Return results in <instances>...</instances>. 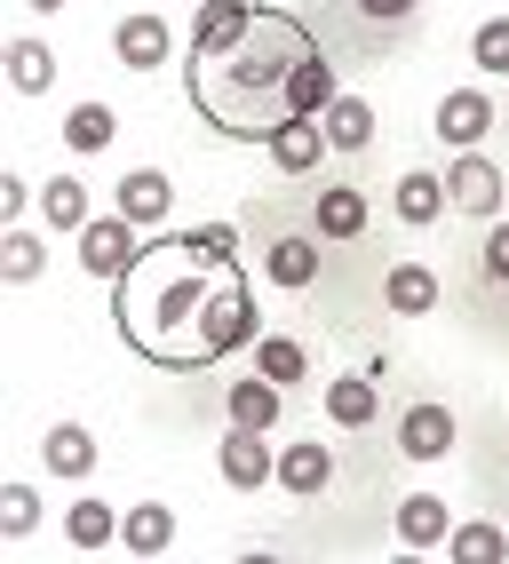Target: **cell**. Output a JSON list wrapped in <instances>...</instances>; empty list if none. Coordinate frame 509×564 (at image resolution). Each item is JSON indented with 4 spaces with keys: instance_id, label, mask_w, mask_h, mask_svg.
<instances>
[{
    "instance_id": "obj_1",
    "label": "cell",
    "mask_w": 509,
    "mask_h": 564,
    "mask_svg": "<svg viewBox=\"0 0 509 564\" xmlns=\"http://www.w3.org/2000/svg\"><path fill=\"white\" fill-rule=\"evenodd\" d=\"M192 111L231 135V143H271L286 120H318L335 104V64H326L318 32L295 9H263V0H207L192 24V64H184Z\"/></svg>"
},
{
    "instance_id": "obj_2",
    "label": "cell",
    "mask_w": 509,
    "mask_h": 564,
    "mask_svg": "<svg viewBox=\"0 0 509 564\" xmlns=\"http://www.w3.org/2000/svg\"><path fill=\"white\" fill-rule=\"evenodd\" d=\"M112 326L143 366L207 373L254 343V286L239 254H215L199 231H167L112 279Z\"/></svg>"
},
{
    "instance_id": "obj_3",
    "label": "cell",
    "mask_w": 509,
    "mask_h": 564,
    "mask_svg": "<svg viewBox=\"0 0 509 564\" xmlns=\"http://www.w3.org/2000/svg\"><path fill=\"white\" fill-rule=\"evenodd\" d=\"M446 199H454V215L494 223V215H501V199H509V175H501L494 160H478V152H462V160L446 167Z\"/></svg>"
},
{
    "instance_id": "obj_4",
    "label": "cell",
    "mask_w": 509,
    "mask_h": 564,
    "mask_svg": "<svg viewBox=\"0 0 509 564\" xmlns=\"http://www.w3.org/2000/svg\"><path fill=\"white\" fill-rule=\"evenodd\" d=\"M318 223L311 231H271V215H263V279L271 286H311L318 279Z\"/></svg>"
},
{
    "instance_id": "obj_5",
    "label": "cell",
    "mask_w": 509,
    "mask_h": 564,
    "mask_svg": "<svg viewBox=\"0 0 509 564\" xmlns=\"http://www.w3.org/2000/svg\"><path fill=\"white\" fill-rule=\"evenodd\" d=\"M398 454H407V462H446L454 454V413L438 405V398H414L407 413H398Z\"/></svg>"
},
{
    "instance_id": "obj_6",
    "label": "cell",
    "mask_w": 509,
    "mask_h": 564,
    "mask_svg": "<svg viewBox=\"0 0 509 564\" xmlns=\"http://www.w3.org/2000/svg\"><path fill=\"white\" fill-rule=\"evenodd\" d=\"M136 254H143V239H136V223H128V215H96L88 231H80V262H88L96 279H120Z\"/></svg>"
},
{
    "instance_id": "obj_7",
    "label": "cell",
    "mask_w": 509,
    "mask_h": 564,
    "mask_svg": "<svg viewBox=\"0 0 509 564\" xmlns=\"http://www.w3.org/2000/svg\"><path fill=\"white\" fill-rule=\"evenodd\" d=\"M311 223H318V239H326V247H350V239H367V192H358V183H318V199H311Z\"/></svg>"
},
{
    "instance_id": "obj_8",
    "label": "cell",
    "mask_w": 509,
    "mask_h": 564,
    "mask_svg": "<svg viewBox=\"0 0 509 564\" xmlns=\"http://www.w3.org/2000/svg\"><path fill=\"white\" fill-rule=\"evenodd\" d=\"M494 120L501 111H494L486 88H446L438 96V143H454V152H469L478 135H494Z\"/></svg>"
},
{
    "instance_id": "obj_9",
    "label": "cell",
    "mask_w": 509,
    "mask_h": 564,
    "mask_svg": "<svg viewBox=\"0 0 509 564\" xmlns=\"http://www.w3.org/2000/svg\"><path fill=\"white\" fill-rule=\"evenodd\" d=\"M271 477H279V454L263 445V430L231 422V437H224V485H239V494H254V485H271Z\"/></svg>"
},
{
    "instance_id": "obj_10",
    "label": "cell",
    "mask_w": 509,
    "mask_h": 564,
    "mask_svg": "<svg viewBox=\"0 0 509 564\" xmlns=\"http://www.w3.org/2000/svg\"><path fill=\"white\" fill-rule=\"evenodd\" d=\"M438 271H430V262H390V279H382V303L398 311V318H430L438 311Z\"/></svg>"
},
{
    "instance_id": "obj_11",
    "label": "cell",
    "mask_w": 509,
    "mask_h": 564,
    "mask_svg": "<svg viewBox=\"0 0 509 564\" xmlns=\"http://www.w3.org/2000/svg\"><path fill=\"white\" fill-rule=\"evenodd\" d=\"M326 152H335V143H326V120H286V128L271 135V167H279V175H318Z\"/></svg>"
},
{
    "instance_id": "obj_12",
    "label": "cell",
    "mask_w": 509,
    "mask_h": 564,
    "mask_svg": "<svg viewBox=\"0 0 509 564\" xmlns=\"http://www.w3.org/2000/svg\"><path fill=\"white\" fill-rule=\"evenodd\" d=\"M343 9L358 17V48H390L414 32V9L422 0H343Z\"/></svg>"
},
{
    "instance_id": "obj_13",
    "label": "cell",
    "mask_w": 509,
    "mask_h": 564,
    "mask_svg": "<svg viewBox=\"0 0 509 564\" xmlns=\"http://www.w3.org/2000/svg\"><path fill=\"white\" fill-rule=\"evenodd\" d=\"M398 541H407V549H446L454 541V509L438 494H407V501H398Z\"/></svg>"
},
{
    "instance_id": "obj_14",
    "label": "cell",
    "mask_w": 509,
    "mask_h": 564,
    "mask_svg": "<svg viewBox=\"0 0 509 564\" xmlns=\"http://www.w3.org/2000/svg\"><path fill=\"white\" fill-rule=\"evenodd\" d=\"M112 48H120V64L128 72H152V64H167V48H175V32L143 9V17H120V32H112Z\"/></svg>"
},
{
    "instance_id": "obj_15",
    "label": "cell",
    "mask_w": 509,
    "mask_h": 564,
    "mask_svg": "<svg viewBox=\"0 0 509 564\" xmlns=\"http://www.w3.org/2000/svg\"><path fill=\"white\" fill-rule=\"evenodd\" d=\"M382 413V382L375 373H343V382H326V422L335 430H367Z\"/></svg>"
},
{
    "instance_id": "obj_16",
    "label": "cell",
    "mask_w": 509,
    "mask_h": 564,
    "mask_svg": "<svg viewBox=\"0 0 509 564\" xmlns=\"http://www.w3.org/2000/svg\"><path fill=\"white\" fill-rule=\"evenodd\" d=\"M326 477H335V454H326L318 437H303V445H286V454H279V485H286L295 501H318Z\"/></svg>"
},
{
    "instance_id": "obj_17",
    "label": "cell",
    "mask_w": 509,
    "mask_h": 564,
    "mask_svg": "<svg viewBox=\"0 0 509 564\" xmlns=\"http://www.w3.org/2000/svg\"><path fill=\"white\" fill-rule=\"evenodd\" d=\"M167 207H175V192H167L160 167H128L120 175V215L136 223V231H143V223H167Z\"/></svg>"
},
{
    "instance_id": "obj_18",
    "label": "cell",
    "mask_w": 509,
    "mask_h": 564,
    "mask_svg": "<svg viewBox=\"0 0 509 564\" xmlns=\"http://www.w3.org/2000/svg\"><path fill=\"white\" fill-rule=\"evenodd\" d=\"M120 541H128V556H167V541H175V509H167V501H136V509L120 517Z\"/></svg>"
},
{
    "instance_id": "obj_19",
    "label": "cell",
    "mask_w": 509,
    "mask_h": 564,
    "mask_svg": "<svg viewBox=\"0 0 509 564\" xmlns=\"http://www.w3.org/2000/svg\"><path fill=\"white\" fill-rule=\"evenodd\" d=\"M318 120H326V143H335V152H367L375 143V104L367 96H335Z\"/></svg>"
},
{
    "instance_id": "obj_20",
    "label": "cell",
    "mask_w": 509,
    "mask_h": 564,
    "mask_svg": "<svg viewBox=\"0 0 509 564\" xmlns=\"http://www.w3.org/2000/svg\"><path fill=\"white\" fill-rule=\"evenodd\" d=\"M41 462H48V477H88V469H96V437H88L80 422H56V430L41 437Z\"/></svg>"
},
{
    "instance_id": "obj_21",
    "label": "cell",
    "mask_w": 509,
    "mask_h": 564,
    "mask_svg": "<svg viewBox=\"0 0 509 564\" xmlns=\"http://www.w3.org/2000/svg\"><path fill=\"white\" fill-rule=\"evenodd\" d=\"M64 533H72V549H80V556H96V549H112V541H120V509L88 494V501H72Z\"/></svg>"
},
{
    "instance_id": "obj_22",
    "label": "cell",
    "mask_w": 509,
    "mask_h": 564,
    "mask_svg": "<svg viewBox=\"0 0 509 564\" xmlns=\"http://www.w3.org/2000/svg\"><path fill=\"white\" fill-rule=\"evenodd\" d=\"M454 199H446V175H430V167H407V175H398V215H407L414 223V231H422V223H438Z\"/></svg>"
},
{
    "instance_id": "obj_23",
    "label": "cell",
    "mask_w": 509,
    "mask_h": 564,
    "mask_svg": "<svg viewBox=\"0 0 509 564\" xmlns=\"http://www.w3.org/2000/svg\"><path fill=\"white\" fill-rule=\"evenodd\" d=\"M9 88L17 96H48L56 88V48L48 41H9Z\"/></svg>"
},
{
    "instance_id": "obj_24",
    "label": "cell",
    "mask_w": 509,
    "mask_h": 564,
    "mask_svg": "<svg viewBox=\"0 0 509 564\" xmlns=\"http://www.w3.org/2000/svg\"><path fill=\"white\" fill-rule=\"evenodd\" d=\"M41 215H48V231H72L80 239L88 231V183H72V175H56V183H41Z\"/></svg>"
},
{
    "instance_id": "obj_25",
    "label": "cell",
    "mask_w": 509,
    "mask_h": 564,
    "mask_svg": "<svg viewBox=\"0 0 509 564\" xmlns=\"http://www.w3.org/2000/svg\"><path fill=\"white\" fill-rule=\"evenodd\" d=\"M254 373H271V382L286 390V382L311 373V350L295 343V334H254Z\"/></svg>"
},
{
    "instance_id": "obj_26",
    "label": "cell",
    "mask_w": 509,
    "mask_h": 564,
    "mask_svg": "<svg viewBox=\"0 0 509 564\" xmlns=\"http://www.w3.org/2000/svg\"><path fill=\"white\" fill-rule=\"evenodd\" d=\"M279 382L271 373H247V382H231V422H247V430H271L279 422Z\"/></svg>"
},
{
    "instance_id": "obj_27",
    "label": "cell",
    "mask_w": 509,
    "mask_h": 564,
    "mask_svg": "<svg viewBox=\"0 0 509 564\" xmlns=\"http://www.w3.org/2000/svg\"><path fill=\"white\" fill-rule=\"evenodd\" d=\"M112 104H72L64 111V143H72V152H104V143H112Z\"/></svg>"
},
{
    "instance_id": "obj_28",
    "label": "cell",
    "mask_w": 509,
    "mask_h": 564,
    "mask_svg": "<svg viewBox=\"0 0 509 564\" xmlns=\"http://www.w3.org/2000/svg\"><path fill=\"white\" fill-rule=\"evenodd\" d=\"M462 564H494L501 549H509V533H501V524H454V541H446Z\"/></svg>"
},
{
    "instance_id": "obj_29",
    "label": "cell",
    "mask_w": 509,
    "mask_h": 564,
    "mask_svg": "<svg viewBox=\"0 0 509 564\" xmlns=\"http://www.w3.org/2000/svg\"><path fill=\"white\" fill-rule=\"evenodd\" d=\"M469 64H478V72H509V17H486L478 32H469Z\"/></svg>"
},
{
    "instance_id": "obj_30",
    "label": "cell",
    "mask_w": 509,
    "mask_h": 564,
    "mask_svg": "<svg viewBox=\"0 0 509 564\" xmlns=\"http://www.w3.org/2000/svg\"><path fill=\"white\" fill-rule=\"evenodd\" d=\"M41 262H48V254H41V239H32V231H9V239H0V279L24 286V279H41Z\"/></svg>"
},
{
    "instance_id": "obj_31",
    "label": "cell",
    "mask_w": 509,
    "mask_h": 564,
    "mask_svg": "<svg viewBox=\"0 0 509 564\" xmlns=\"http://www.w3.org/2000/svg\"><path fill=\"white\" fill-rule=\"evenodd\" d=\"M478 271H486L494 286H509V223H501V215L486 223V247H478Z\"/></svg>"
},
{
    "instance_id": "obj_32",
    "label": "cell",
    "mask_w": 509,
    "mask_h": 564,
    "mask_svg": "<svg viewBox=\"0 0 509 564\" xmlns=\"http://www.w3.org/2000/svg\"><path fill=\"white\" fill-rule=\"evenodd\" d=\"M0 524H9V533H32V524H41V501H32V485H9V494H0Z\"/></svg>"
},
{
    "instance_id": "obj_33",
    "label": "cell",
    "mask_w": 509,
    "mask_h": 564,
    "mask_svg": "<svg viewBox=\"0 0 509 564\" xmlns=\"http://www.w3.org/2000/svg\"><path fill=\"white\" fill-rule=\"evenodd\" d=\"M24 192H32L24 175H0V215H17V207H24Z\"/></svg>"
},
{
    "instance_id": "obj_34",
    "label": "cell",
    "mask_w": 509,
    "mask_h": 564,
    "mask_svg": "<svg viewBox=\"0 0 509 564\" xmlns=\"http://www.w3.org/2000/svg\"><path fill=\"white\" fill-rule=\"evenodd\" d=\"M32 9H41V17H56V9H64V0H32Z\"/></svg>"
}]
</instances>
